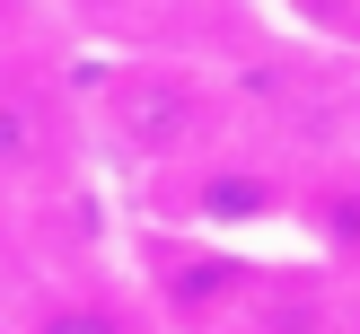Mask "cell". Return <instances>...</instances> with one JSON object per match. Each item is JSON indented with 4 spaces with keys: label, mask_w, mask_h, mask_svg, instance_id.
<instances>
[{
    "label": "cell",
    "mask_w": 360,
    "mask_h": 334,
    "mask_svg": "<svg viewBox=\"0 0 360 334\" xmlns=\"http://www.w3.org/2000/svg\"><path fill=\"white\" fill-rule=\"evenodd\" d=\"M273 203H281L273 176H255V167H220V176H211V193H202L211 220H264Z\"/></svg>",
    "instance_id": "cell-1"
},
{
    "label": "cell",
    "mask_w": 360,
    "mask_h": 334,
    "mask_svg": "<svg viewBox=\"0 0 360 334\" xmlns=\"http://www.w3.org/2000/svg\"><path fill=\"white\" fill-rule=\"evenodd\" d=\"M185 115H193V88H141V115H123V132L132 141H150V150H167L176 132H185Z\"/></svg>",
    "instance_id": "cell-2"
},
{
    "label": "cell",
    "mask_w": 360,
    "mask_h": 334,
    "mask_svg": "<svg viewBox=\"0 0 360 334\" xmlns=\"http://www.w3.org/2000/svg\"><path fill=\"white\" fill-rule=\"evenodd\" d=\"M35 150H44V123H35L27 97H0V176H27Z\"/></svg>",
    "instance_id": "cell-3"
},
{
    "label": "cell",
    "mask_w": 360,
    "mask_h": 334,
    "mask_svg": "<svg viewBox=\"0 0 360 334\" xmlns=\"http://www.w3.org/2000/svg\"><path fill=\"white\" fill-rule=\"evenodd\" d=\"M27 334H132V326H123V308H105V299H62V308H44Z\"/></svg>",
    "instance_id": "cell-4"
}]
</instances>
